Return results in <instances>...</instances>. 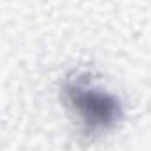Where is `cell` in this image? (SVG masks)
I'll list each match as a JSON object with an SVG mask.
<instances>
[{
    "label": "cell",
    "mask_w": 151,
    "mask_h": 151,
    "mask_svg": "<svg viewBox=\"0 0 151 151\" xmlns=\"http://www.w3.org/2000/svg\"><path fill=\"white\" fill-rule=\"evenodd\" d=\"M63 99L79 118L84 134L90 137L111 132L125 118L121 100L114 93L84 77L63 84Z\"/></svg>",
    "instance_id": "cell-1"
}]
</instances>
